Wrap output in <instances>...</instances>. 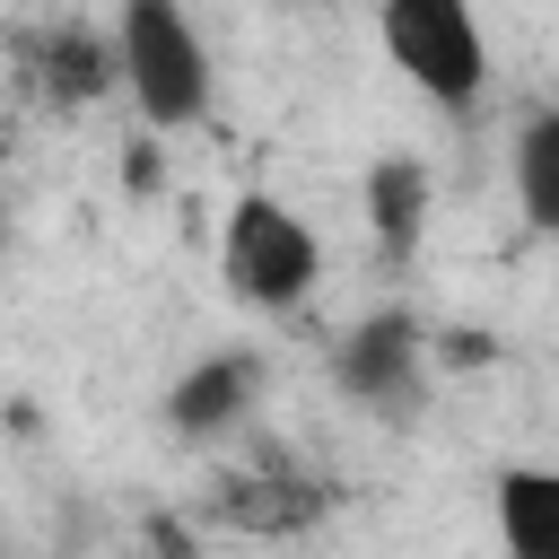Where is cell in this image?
Returning <instances> with one entry per match:
<instances>
[{"mask_svg":"<svg viewBox=\"0 0 559 559\" xmlns=\"http://www.w3.org/2000/svg\"><path fill=\"white\" fill-rule=\"evenodd\" d=\"M218 280L253 314H297L314 297V280H323V245H314V227L288 201L245 192L227 210V236H218Z\"/></svg>","mask_w":559,"mask_h":559,"instance_id":"1","label":"cell"},{"mask_svg":"<svg viewBox=\"0 0 559 559\" xmlns=\"http://www.w3.org/2000/svg\"><path fill=\"white\" fill-rule=\"evenodd\" d=\"M114 61H122V87H131L140 122L183 131V122L210 114V44L192 35L183 9H166V0H131V9L114 17Z\"/></svg>","mask_w":559,"mask_h":559,"instance_id":"2","label":"cell"},{"mask_svg":"<svg viewBox=\"0 0 559 559\" xmlns=\"http://www.w3.org/2000/svg\"><path fill=\"white\" fill-rule=\"evenodd\" d=\"M376 35H384L393 70L428 105H445V114H472L480 105V87H489V35H480L472 9H454V0H393L376 17Z\"/></svg>","mask_w":559,"mask_h":559,"instance_id":"3","label":"cell"},{"mask_svg":"<svg viewBox=\"0 0 559 559\" xmlns=\"http://www.w3.org/2000/svg\"><path fill=\"white\" fill-rule=\"evenodd\" d=\"M210 524L218 533H245V542H297L332 515V480L306 472L297 454H262V463H236L210 480Z\"/></svg>","mask_w":559,"mask_h":559,"instance_id":"4","label":"cell"},{"mask_svg":"<svg viewBox=\"0 0 559 559\" xmlns=\"http://www.w3.org/2000/svg\"><path fill=\"white\" fill-rule=\"evenodd\" d=\"M17 61H26V79H35L61 114L96 105L105 87H122L114 26H96V17H44V26H26V35H17Z\"/></svg>","mask_w":559,"mask_h":559,"instance_id":"5","label":"cell"},{"mask_svg":"<svg viewBox=\"0 0 559 559\" xmlns=\"http://www.w3.org/2000/svg\"><path fill=\"white\" fill-rule=\"evenodd\" d=\"M332 384H341L349 402H367V411H402V402L419 393V323H411L402 306L367 314V323L332 349Z\"/></svg>","mask_w":559,"mask_h":559,"instance_id":"6","label":"cell"},{"mask_svg":"<svg viewBox=\"0 0 559 559\" xmlns=\"http://www.w3.org/2000/svg\"><path fill=\"white\" fill-rule=\"evenodd\" d=\"M253 393H262V358L253 349H210V358H192L183 376H175V393H166V428L175 437H227L245 411H253Z\"/></svg>","mask_w":559,"mask_h":559,"instance_id":"7","label":"cell"},{"mask_svg":"<svg viewBox=\"0 0 559 559\" xmlns=\"http://www.w3.org/2000/svg\"><path fill=\"white\" fill-rule=\"evenodd\" d=\"M489 515L507 559H559V472L550 463H507L489 480Z\"/></svg>","mask_w":559,"mask_h":559,"instance_id":"8","label":"cell"},{"mask_svg":"<svg viewBox=\"0 0 559 559\" xmlns=\"http://www.w3.org/2000/svg\"><path fill=\"white\" fill-rule=\"evenodd\" d=\"M367 227H376V245L393 262L419 253V227H428V166L419 157H384L367 175Z\"/></svg>","mask_w":559,"mask_h":559,"instance_id":"9","label":"cell"},{"mask_svg":"<svg viewBox=\"0 0 559 559\" xmlns=\"http://www.w3.org/2000/svg\"><path fill=\"white\" fill-rule=\"evenodd\" d=\"M515 201L542 236H559V105H542L515 131Z\"/></svg>","mask_w":559,"mask_h":559,"instance_id":"10","label":"cell"}]
</instances>
